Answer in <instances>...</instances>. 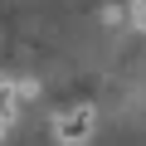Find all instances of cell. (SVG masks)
Listing matches in <instances>:
<instances>
[{
    "label": "cell",
    "mask_w": 146,
    "mask_h": 146,
    "mask_svg": "<svg viewBox=\"0 0 146 146\" xmlns=\"http://www.w3.org/2000/svg\"><path fill=\"white\" fill-rule=\"evenodd\" d=\"M93 122H98V112H93V102H78V107H68L58 122H54V136L63 141V146H78V141H88V131H93Z\"/></svg>",
    "instance_id": "cell-1"
},
{
    "label": "cell",
    "mask_w": 146,
    "mask_h": 146,
    "mask_svg": "<svg viewBox=\"0 0 146 146\" xmlns=\"http://www.w3.org/2000/svg\"><path fill=\"white\" fill-rule=\"evenodd\" d=\"M122 15L131 20V29H141V34H146V0H131V5H127Z\"/></svg>",
    "instance_id": "cell-2"
},
{
    "label": "cell",
    "mask_w": 146,
    "mask_h": 146,
    "mask_svg": "<svg viewBox=\"0 0 146 146\" xmlns=\"http://www.w3.org/2000/svg\"><path fill=\"white\" fill-rule=\"evenodd\" d=\"M15 98H39V83H34V78H25V83H15Z\"/></svg>",
    "instance_id": "cell-3"
}]
</instances>
